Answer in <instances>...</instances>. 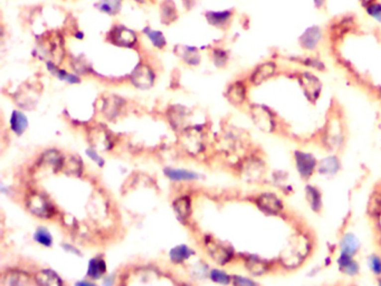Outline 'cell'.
Here are the masks:
<instances>
[{
	"instance_id": "cell-1",
	"label": "cell",
	"mask_w": 381,
	"mask_h": 286,
	"mask_svg": "<svg viewBox=\"0 0 381 286\" xmlns=\"http://www.w3.org/2000/svg\"><path fill=\"white\" fill-rule=\"evenodd\" d=\"M26 206L31 214L39 218H51L55 211L48 199L39 193L30 194L27 199Z\"/></svg>"
},
{
	"instance_id": "cell-2",
	"label": "cell",
	"mask_w": 381,
	"mask_h": 286,
	"mask_svg": "<svg viewBox=\"0 0 381 286\" xmlns=\"http://www.w3.org/2000/svg\"><path fill=\"white\" fill-rule=\"evenodd\" d=\"M131 82L135 88L148 90L153 85L154 74L150 67L147 65H139L131 75Z\"/></svg>"
},
{
	"instance_id": "cell-3",
	"label": "cell",
	"mask_w": 381,
	"mask_h": 286,
	"mask_svg": "<svg viewBox=\"0 0 381 286\" xmlns=\"http://www.w3.org/2000/svg\"><path fill=\"white\" fill-rule=\"evenodd\" d=\"M207 251L209 253L212 260L216 263H218L220 265H224L226 263H228L231 257H233V253L229 251L228 248H226L223 245L216 243L215 240H207L205 242Z\"/></svg>"
},
{
	"instance_id": "cell-4",
	"label": "cell",
	"mask_w": 381,
	"mask_h": 286,
	"mask_svg": "<svg viewBox=\"0 0 381 286\" xmlns=\"http://www.w3.org/2000/svg\"><path fill=\"white\" fill-rule=\"evenodd\" d=\"M111 39L112 42L119 45V46H133L137 42V35L134 31L125 28L123 26H117L111 31Z\"/></svg>"
},
{
	"instance_id": "cell-5",
	"label": "cell",
	"mask_w": 381,
	"mask_h": 286,
	"mask_svg": "<svg viewBox=\"0 0 381 286\" xmlns=\"http://www.w3.org/2000/svg\"><path fill=\"white\" fill-rule=\"evenodd\" d=\"M90 140L95 149L110 150L112 148L111 137L103 126H95L90 132Z\"/></svg>"
},
{
	"instance_id": "cell-6",
	"label": "cell",
	"mask_w": 381,
	"mask_h": 286,
	"mask_svg": "<svg viewBox=\"0 0 381 286\" xmlns=\"http://www.w3.org/2000/svg\"><path fill=\"white\" fill-rule=\"evenodd\" d=\"M256 203L262 210H264L267 214L276 215L283 209V203L281 202L280 199L276 197L275 194L272 193L261 194V196L256 199Z\"/></svg>"
},
{
	"instance_id": "cell-7",
	"label": "cell",
	"mask_w": 381,
	"mask_h": 286,
	"mask_svg": "<svg viewBox=\"0 0 381 286\" xmlns=\"http://www.w3.org/2000/svg\"><path fill=\"white\" fill-rule=\"evenodd\" d=\"M30 283V276L21 271H7L1 276L2 286H22Z\"/></svg>"
},
{
	"instance_id": "cell-8",
	"label": "cell",
	"mask_w": 381,
	"mask_h": 286,
	"mask_svg": "<svg viewBox=\"0 0 381 286\" xmlns=\"http://www.w3.org/2000/svg\"><path fill=\"white\" fill-rule=\"evenodd\" d=\"M296 166L298 172L303 177V178H308L313 174V171L315 169L316 162L311 154L303 153V152H296Z\"/></svg>"
},
{
	"instance_id": "cell-9",
	"label": "cell",
	"mask_w": 381,
	"mask_h": 286,
	"mask_svg": "<svg viewBox=\"0 0 381 286\" xmlns=\"http://www.w3.org/2000/svg\"><path fill=\"white\" fill-rule=\"evenodd\" d=\"M63 163H64V157L56 150H49L43 154L39 165L44 168H51L53 171H57L62 169Z\"/></svg>"
},
{
	"instance_id": "cell-10",
	"label": "cell",
	"mask_w": 381,
	"mask_h": 286,
	"mask_svg": "<svg viewBox=\"0 0 381 286\" xmlns=\"http://www.w3.org/2000/svg\"><path fill=\"white\" fill-rule=\"evenodd\" d=\"M200 130L197 128L187 130V132L184 134V144L186 148L193 153H198L202 149V141Z\"/></svg>"
},
{
	"instance_id": "cell-11",
	"label": "cell",
	"mask_w": 381,
	"mask_h": 286,
	"mask_svg": "<svg viewBox=\"0 0 381 286\" xmlns=\"http://www.w3.org/2000/svg\"><path fill=\"white\" fill-rule=\"evenodd\" d=\"M35 282L39 285L48 286H61L63 281L60 279L55 272L52 270H42L35 275Z\"/></svg>"
},
{
	"instance_id": "cell-12",
	"label": "cell",
	"mask_w": 381,
	"mask_h": 286,
	"mask_svg": "<svg viewBox=\"0 0 381 286\" xmlns=\"http://www.w3.org/2000/svg\"><path fill=\"white\" fill-rule=\"evenodd\" d=\"M275 73V64L272 62L265 63L261 66H258L257 69L254 71L253 75H252V83L253 84H261L263 82L266 81L267 79H270L271 76H273Z\"/></svg>"
},
{
	"instance_id": "cell-13",
	"label": "cell",
	"mask_w": 381,
	"mask_h": 286,
	"mask_svg": "<svg viewBox=\"0 0 381 286\" xmlns=\"http://www.w3.org/2000/svg\"><path fill=\"white\" fill-rule=\"evenodd\" d=\"M322 37L321 30L319 27H312V28L307 29L301 37V44L302 46L306 49H313L315 48L317 43L320 42Z\"/></svg>"
},
{
	"instance_id": "cell-14",
	"label": "cell",
	"mask_w": 381,
	"mask_h": 286,
	"mask_svg": "<svg viewBox=\"0 0 381 286\" xmlns=\"http://www.w3.org/2000/svg\"><path fill=\"white\" fill-rule=\"evenodd\" d=\"M227 97L235 105L242 104L245 101V97H246V89H245L244 84L240 83V82H236L231 85L227 91Z\"/></svg>"
},
{
	"instance_id": "cell-15",
	"label": "cell",
	"mask_w": 381,
	"mask_h": 286,
	"mask_svg": "<svg viewBox=\"0 0 381 286\" xmlns=\"http://www.w3.org/2000/svg\"><path fill=\"white\" fill-rule=\"evenodd\" d=\"M193 254L194 252L190 247L186 246V245H179V246H176L171 249L169 253V256L172 263L180 264V263L189 260Z\"/></svg>"
},
{
	"instance_id": "cell-16",
	"label": "cell",
	"mask_w": 381,
	"mask_h": 286,
	"mask_svg": "<svg viewBox=\"0 0 381 286\" xmlns=\"http://www.w3.org/2000/svg\"><path fill=\"white\" fill-rule=\"evenodd\" d=\"M165 175L168 178L174 181H191L198 179V175L192 171L184 170V169H172V168H166Z\"/></svg>"
},
{
	"instance_id": "cell-17",
	"label": "cell",
	"mask_w": 381,
	"mask_h": 286,
	"mask_svg": "<svg viewBox=\"0 0 381 286\" xmlns=\"http://www.w3.org/2000/svg\"><path fill=\"white\" fill-rule=\"evenodd\" d=\"M106 272V264L102 258L95 257L92 258L89 263V269H88V276L93 280L101 279L102 276L105 274Z\"/></svg>"
},
{
	"instance_id": "cell-18",
	"label": "cell",
	"mask_w": 381,
	"mask_h": 286,
	"mask_svg": "<svg viewBox=\"0 0 381 286\" xmlns=\"http://www.w3.org/2000/svg\"><path fill=\"white\" fill-rule=\"evenodd\" d=\"M28 126V120L24 113L20 111H13L10 117V128L18 135H21Z\"/></svg>"
},
{
	"instance_id": "cell-19",
	"label": "cell",
	"mask_w": 381,
	"mask_h": 286,
	"mask_svg": "<svg viewBox=\"0 0 381 286\" xmlns=\"http://www.w3.org/2000/svg\"><path fill=\"white\" fill-rule=\"evenodd\" d=\"M174 209L176 214L178 215V218L181 221H185L190 215V209H191V201L188 196H184L178 198L174 202Z\"/></svg>"
},
{
	"instance_id": "cell-20",
	"label": "cell",
	"mask_w": 381,
	"mask_h": 286,
	"mask_svg": "<svg viewBox=\"0 0 381 286\" xmlns=\"http://www.w3.org/2000/svg\"><path fill=\"white\" fill-rule=\"evenodd\" d=\"M338 264L344 273L350 276L357 275L358 271H359V266H358L357 262L351 260V256L347 255V254H341V256H340L338 260Z\"/></svg>"
},
{
	"instance_id": "cell-21",
	"label": "cell",
	"mask_w": 381,
	"mask_h": 286,
	"mask_svg": "<svg viewBox=\"0 0 381 286\" xmlns=\"http://www.w3.org/2000/svg\"><path fill=\"white\" fill-rule=\"evenodd\" d=\"M177 49H179L178 55L184 58L185 62L190 65H198L200 62V56L197 52L196 48L187 47V46H177Z\"/></svg>"
},
{
	"instance_id": "cell-22",
	"label": "cell",
	"mask_w": 381,
	"mask_h": 286,
	"mask_svg": "<svg viewBox=\"0 0 381 286\" xmlns=\"http://www.w3.org/2000/svg\"><path fill=\"white\" fill-rule=\"evenodd\" d=\"M359 247L360 243L355 235L348 234L344 236L341 242V251L343 254H347V255L351 256L358 252Z\"/></svg>"
},
{
	"instance_id": "cell-23",
	"label": "cell",
	"mask_w": 381,
	"mask_h": 286,
	"mask_svg": "<svg viewBox=\"0 0 381 286\" xmlns=\"http://www.w3.org/2000/svg\"><path fill=\"white\" fill-rule=\"evenodd\" d=\"M122 104H123V101H122L120 97L112 96L110 98L105 99V104H104L103 106V111L104 113H105L106 117L107 116L114 117L119 114Z\"/></svg>"
},
{
	"instance_id": "cell-24",
	"label": "cell",
	"mask_w": 381,
	"mask_h": 286,
	"mask_svg": "<svg viewBox=\"0 0 381 286\" xmlns=\"http://www.w3.org/2000/svg\"><path fill=\"white\" fill-rule=\"evenodd\" d=\"M46 65H47V69L49 70V72H51L52 74L56 75L61 81H65V82H67V83H70V84H77V83H80V82H81V80L76 75L69 74V73L65 72V71L58 70L57 66L54 64V63H52V62H47Z\"/></svg>"
},
{
	"instance_id": "cell-25",
	"label": "cell",
	"mask_w": 381,
	"mask_h": 286,
	"mask_svg": "<svg viewBox=\"0 0 381 286\" xmlns=\"http://www.w3.org/2000/svg\"><path fill=\"white\" fill-rule=\"evenodd\" d=\"M302 83L308 95H310L313 99L316 98L320 92V84L315 77L310 74H304L302 79Z\"/></svg>"
},
{
	"instance_id": "cell-26",
	"label": "cell",
	"mask_w": 381,
	"mask_h": 286,
	"mask_svg": "<svg viewBox=\"0 0 381 286\" xmlns=\"http://www.w3.org/2000/svg\"><path fill=\"white\" fill-rule=\"evenodd\" d=\"M62 169L69 175L80 176L82 174V160H80L77 157H70L64 159Z\"/></svg>"
},
{
	"instance_id": "cell-27",
	"label": "cell",
	"mask_w": 381,
	"mask_h": 286,
	"mask_svg": "<svg viewBox=\"0 0 381 286\" xmlns=\"http://www.w3.org/2000/svg\"><path fill=\"white\" fill-rule=\"evenodd\" d=\"M207 20L214 26H223L229 20L231 17V11H209L206 13Z\"/></svg>"
},
{
	"instance_id": "cell-28",
	"label": "cell",
	"mask_w": 381,
	"mask_h": 286,
	"mask_svg": "<svg viewBox=\"0 0 381 286\" xmlns=\"http://www.w3.org/2000/svg\"><path fill=\"white\" fill-rule=\"evenodd\" d=\"M246 267L247 270L254 275H262L267 271V266L265 263L261 261L260 258L253 257V256L246 260Z\"/></svg>"
},
{
	"instance_id": "cell-29",
	"label": "cell",
	"mask_w": 381,
	"mask_h": 286,
	"mask_svg": "<svg viewBox=\"0 0 381 286\" xmlns=\"http://www.w3.org/2000/svg\"><path fill=\"white\" fill-rule=\"evenodd\" d=\"M368 211L370 216L378 217L381 214V191H375L370 196L368 203Z\"/></svg>"
},
{
	"instance_id": "cell-30",
	"label": "cell",
	"mask_w": 381,
	"mask_h": 286,
	"mask_svg": "<svg viewBox=\"0 0 381 286\" xmlns=\"http://www.w3.org/2000/svg\"><path fill=\"white\" fill-rule=\"evenodd\" d=\"M34 239L38 244L46 247H51L53 244V237L51 233H49L46 228H44V227H39V228L35 231Z\"/></svg>"
},
{
	"instance_id": "cell-31",
	"label": "cell",
	"mask_w": 381,
	"mask_h": 286,
	"mask_svg": "<svg viewBox=\"0 0 381 286\" xmlns=\"http://www.w3.org/2000/svg\"><path fill=\"white\" fill-rule=\"evenodd\" d=\"M96 6L101 11L113 15V13L119 11L121 7V0H101Z\"/></svg>"
},
{
	"instance_id": "cell-32",
	"label": "cell",
	"mask_w": 381,
	"mask_h": 286,
	"mask_svg": "<svg viewBox=\"0 0 381 286\" xmlns=\"http://www.w3.org/2000/svg\"><path fill=\"white\" fill-rule=\"evenodd\" d=\"M143 33L148 36L149 39L151 40L154 46L158 47V48H163V47H165L166 38H165V36H163V34L161 33V31L151 30L150 28H149V27H147V28L143 30Z\"/></svg>"
},
{
	"instance_id": "cell-33",
	"label": "cell",
	"mask_w": 381,
	"mask_h": 286,
	"mask_svg": "<svg viewBox=\"0 0 381 286\" xmlns=\"http://www.w3.org/2000/svg\"><path fill=\"white\" fill-rule=\"evenodd\" d=\"M162 20L165 24H169V22L176 19V8L174 2L170 1V0H167L162 4Z\"/></svg>"
},
{
	"instance_id": "cell-34",
	"label": "cell",
	"mask_w": 381,
	"mask_h": 286,
	"mask_svg": "<svg viewBox=\"0 0 381 286\" xmlns=\"http://www.w3.org/2000/svg\"><path fill=\"white\" fill-rule=\"evenodd\" d=\"M319 169L322 174H325V175L334 174V172L339 169L338 160L333 157H330L328 159H325V160H323L320 163Z\"/></svg>"
},
{
	"instance_id": "cell-35",
	"label": "cell",
	"mask_w": 381,
	"mask_h": 286,
	"mask_svg": "<svg viewBox=\"0 0 381 286\" xmlns=\"http://www.w3.org/2000/svg\"><path fill=\"white\" fill-rule=\"evenodd\" d=\"M253 114H254V120L256 121V123L258 126H261L263 129H266V126H270L272 124V120L271 116H267L265 114V111L263 108H254L253 110Z\"/></svg>"
},
{
	"instance_id": "cell-36",
	"label": "cell",
	"mask_w": 381,
	"mask_h": 286,
	"mask_svg": "<svg viewBox=\"0 0 381 286\" xmlns=\"http://www.w3.org/2000/svg\"><path fill=\"white\" fill-rule=\"evenodd\" d=\"M307 200L310 202L311 207L314 210H319L321 207V197L320 192L314 187H307Z\"/></svg>"
},
{
	"instance_id": "cell-37",
	"label": "cell",
	"mask_w": 381,
	"mask_h": 286,
	"mask_svg": "<svg viewBox=\"0 0 381 286\" xmlns=\"http://www.w3.org/2000/svg\"><path fill=\"white\" fill-rule=\"evenodd\" d=\"M210 279L219 284H228L230 282V276L226 274L225 272L218 270H212L210 272Z\"/></svg>"
},
{
	"instance_id": "cell-38",
	"label": "cell",
	"mask_w": 381,
	"mask_h": 286,
	"mask_svg": "<svg viewBox=\"0 0 381 286\" xmlns=\"http://www.w3.org/2000/svg\"><path fill=\"white\" fill-rule=\"evenodd\" d=\"M366 10L370 17H373L374 19L381 22V3L374 1L373 3H370L368 7H366Z\"/></svg>"
},
{
	"instance_id": "cell-39",
	"label": "cell",
	"mask_w": 381,
	"mask_h": 286,
	"mask_svg": "<svg viewBox=\"0 0 381 286\" xmlns=\"http://www.w3.org/2000/svg\"><path fill=\"white\" fill-rule=\"evenodd\" d=\"M368 263H369L370 270L373 271L375 274H378V275L381 274V261L378 256H376V255L370 256L369 260H368Z\"/></svg>"
},
{
	"instance_id": "cell-40",
	"label": "cell",
	"mask_w": 381,
	"mask_h": 286,
	"mask_svg": "<svg viewBox=\"0 0 381 286\" xmlns=\"http://www.w3.org/2000/svg\"><path fill=\"white\" fill-rule=\"evenodd\" d=\"M86 154H88L89 158H90V159H92V160H93L95 163H96L97 166H99V167H103V166H104V160H103V158H102L101 156H99V154H98L96 151H95L94 149H88V150H86Z\"/></svg>"
},
{
	"instance_id": "cell-41",
	"label": "cell",
	"mask_w": 381,
	"mask_h": 286,
	"mask_svg": "<svg viewBox=\"0 0 381 286\" xmlns=\"http://www.w3.org/2000/svg\"><path fill=\"white\" fill-rule=\"evenodd\" d=\"M214 57H215L216 65L218 66H223L226 63V61H227V55H226V53L223 51H215Z\"/></svg>"
},
{
	"instance_id": "cell-42",
	"label": "cell",
	"mask_w": 381,
	"mask_h": 286,
	"mask_svg": "<svg viewBox=\"0 0 381 286\" xmlns=\"http://www.w3.org/2000/svg\"><path fill=\"white\" fill-rule=\"evenodd\" d=\"M234 284L236 285H253L255 284L251 280H247L242 276H234Z\"/></svg>"
},
{
	"instance_id": "cell-43",
	"label": "cell",
	"mask_w": 381,
	"mask_h": 286,
	"mask_svg": "<svg viewBox=\"0 0 381 286\" xmlns=\"http://www.w3.org/2000/svg\"><path fill=\"white\" fill-rule=\"evenodd\" d=\"M62 246L64 247L67 252H70V253H74V254H76V255H79V256L81 255V253L79 252V249H76L75 247L71 246V245H67V244H65V245H62Z\"/></svg>"
},
{
	"instance_id": "cell-44",
	"label": "cell",
	"mask_w": 381,
	"mask_h": 286,
	"mask_svg": "<svg viewBox=\"0 0 381 286\" xmlns=\"http://www.w3.org/2000/svg\"><path fill=\"white\" fill-rule=\"evenodd\" d=\"M76 285H93V283H91V282H86V281H83V282H79V283H76Z\"/></svg>"
}]
</instances>
